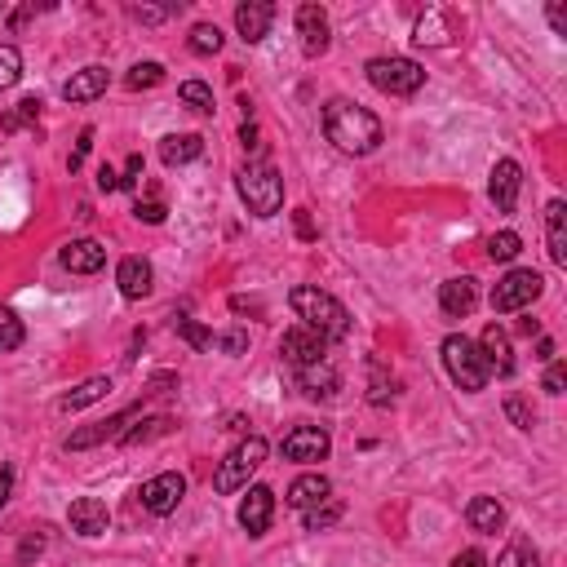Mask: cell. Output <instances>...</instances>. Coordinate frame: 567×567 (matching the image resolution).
<instances>
[{
  "label": "cell",
  "instance_id": "obj_1",
  "mask_svg": "<svg viewBox=\"0 0 567 567\" xmlns=\"http://www.w3.org/2000/svg\"><path fill=\"white\" fill-rule=\"evenodd\" d=\"M324 133L346 156H368V151H377L381 138H386V129H381V120L373 111L350 102V98H333L324 107Z\"/></svg>",
  "mask_w": 567,
  "mask_h": 567
},
{
  "label": "cell",
  "instance_id": "obj_2",
  "mask_svg": "<svg viewBox=\"0 0 567 567\" xmlns=\"http://www.w3.org/2000/svg\"><path fill=\"white\" fill-rule=\"evenodd\" d=\"M288 306H293V315L302 319V328L319 333L324 342H342V337H350V315L333 293H319L315 284H297L293 293H288Z\"/></svg>",
  "mask_w": 567,
  "mask_h": 567
},
{
  "label": "cell",
  "instance_id": "obj_3",
  "mask_svg": "<svg viewBox=\"0 0 567 567\" xmlns=\"http://www.w3.org/2000/svg\"><path fill=\"white\" fill-rule=\"evenodd\" d=\"M235 191L249 204L253 218H275V213L284 209V178H280V169L266 160L244 164V169L235 173Z\"/></svg>",
  "mask_w": 567,
  "mask_h": 567
},
{
  "label": "cell",
  "instance_id": "obj_4",
  "mask_svg": "<svg viewBox=\"0 0 567 567\" xmlns=\"http://www.w3.org/2000/svg\"><path fill=\"white\" fill-rule=\"evenodd\" d=\"M443 368H448V377L457 381L466 395H479L483 386H488V364H483V350L479 342H470V337H461V333H452V337H443Z\"/></svg>",
  "mask_w": 567,
  "mask_h": 567
},
{
  "label": "cell",
  "instance_id": "obj_5",
  "mask_svg": "<svg viewBox=\"0 0 567 567\" xmlns=\"http://www.w3.org/2000/svg\"><path fill=\"white\" fill-rule=\"evenodd\" d=\"M266 439L262 435H249L244 443H235L231 452H226V461L218 470H213V488L222 492V497H231V492H240V488H249V479L257 474V466L266 461Z\"/></svg>",
  "mask_w": 567,
  "mask_h": 567
},
{
  "label": "cell",
  "instance_id": "obj_6",
  "mask_svg": "<svg viewBox=\"0 0 567 567\" xmlns=\"http://www.w3.org/2000/svg\"><path fill=\"white\" fill-rule=\"evenodd\" d=\"M368 80H373V89H381L390 98H412L426 85V67L412 63V58H373L368 63Z\"/></svg>",
  "mask_w": 567,
  "mask_h": 567
},
{
  "label": "cell",
  "instance_id": "obj_7",
  "mask_svg": "<svg viewBox=\"0 0 567 567\" xmlns=\"http://www.w3.org/2000/svg\"><path fill=\"white\" fill-rule=\"evenodd\" d=\"M541 293H545V280L536 271H510L505 280H497V288H492V311L514 315V311H523V306H532Z\"/></svg>",
  "mask_w": 567,
  "mask_h": 567
},
{
  "label": "cell",
  "instance_id": "obj_8",
  "mask_svg": "<svg viewBox=\"0 0 567 567\" xmlns=\"http://www.w3.org/2000/svg\"><path fill=\"white\" fill-rule=\"evenodd\" d=\"M138 497H142V510L164 519V514H173L182 505V497H187V479H182L178 470H164V474H156V479L142 483Z\"/></svg>",
  "mask_w": 567,
  "mask_h": 567
},
{
  "label": "cell",
  "instance_id": "obj_9",
  "mask_svg": "<svg viewBox=\"0 0 567 567\" xmlns=\"http://www.w3.org/2000/svg\"><path fill=\"white\" fill-rule=\"evenodd\" d=\"M333 452V439H328L324 426H297L293 435H284V457L297 461V466H311V461H324Z\"/></svg>",
  "mask_w": 567,
  "mask_h": 567
},
{
  "label": "cell",
  "instance_id": "obj_10",
  "mask_svg": "<svg viewBox=\"0 0 567 567\" xmlns=\"http://www.w3.org/2000/svg\"><path fill=\"white\" fill-rule=\"evenodd\" d=\"M280 355L293 368H311V364H324L328 342L319 333H311V328H288V333L280 337Z\"/></svg>",
  "mask_w": 567,
  "mask_h": 567
},
{
  "label": "cell",
  "instance_id": "obj_11",
  "mask_svg": "<svg viewBox=\"0 0 567 567\" xmlns=\"http://www.w3.org/2000/svg\"><path fill=\"white\" fill-rule=\"evenodd\" d=\"M519 191H523V164L519 160H497L492 164L488 195H492V204H497V213H514Z\"/></svg>",
  "mask_w": 567,
  "mask_h": 567
},
{
  "label": "cell",
  "instance_id": "obj_12",
  "mask_svg": "<svg viewBox=\"0 0 567 567\" xmlns=\"http://www.w3.org/2000/svg\"><path fill=\"white\" fill-rule=\"evenodd\" d=\"M297 36H302V49L311 58L328 54L333 45V27H328V14L319 5H297Z\"/></svg>",
  "mask_w": 567,
  "mask_h": 567
},
{
  "label": "cell",
  "instance_id": "obj_13",
  "mask_svg": "<svg viewBox=\"0 0 567 567\" xmlns=\"http://www.w3.org/2000/svg\"><path fill=\"white\" fill-rule=\"evenodd\" d=\"M271 519H275V492L262 488V483H253L249 497L240 501V528L249 532V536H266Z\"/></svg>",
  "mask_w": 567,
  "mask_h": 567
},
{
  "label": "cell",
  "instance_id": "obj_14",
  "mask_svg": "<svg viewBox=\"0 0 567 567\" xmlns=\"http://www.w3.org/2000/svg\"><path fill=\"white\" fill-rule=\"evenodd\" d=\"M67 523H71V532L76 536H107L111 528V514H107V505H102L98 497H80V501H71V510H67Z\"/></svg>",
  "mask_w": 567,
  "mask_h": 567
},
{
  "label": "cell",
  "instance_id": "obj_15",
  "mask_svg": "<svg viewBox=\"0 0 567 567\" xmlns=\"http://www.w3.org/2000/svg\"><path fill=\"white\" fill-rule=\"evenodd\" d=\"M479 350H483V364H488V373L497 377H510L514 373V350H510V333H505L501 324H488L479 337Z\"/></svg>",
  "mask_w": 567,
  "mask_h": 567
},
{
  "label": "cell",
  "instance_id": "obj_16",
  "mask_svg": "<svg viewBox=\"0 0 567 567\" xmlns=\"http://www.w3.org/2000/svg\"><path fill=\"white\" fill-rule=\"evenodd\" d=\"M275 23V5L271 0H249V5L235 9V32H240L249 45H257V40H266V32H271Z\"/></svg>",
  "mask_w": 567,
  "mask_h": 567
},
{
  "label": "cell",
  "instance_id": "obj_17",
  "mask_svg": "<svg viewBox=\"0 0 567 567\" xmlns=\"http://www.w3.org/2000/svg\"><path fill=\"white\" fill-rule=\"evenodd\" d=\"M107 85H111L107 67H80V71H71V80L63 85V98L67 102H94V98L107 94Z\"/></svg>",
  "mask_w": 567,
  "mask_h": 567
},
{
  "label": "cell",
  "instance_id": "obj_18",
  "mask_svg": "<svg viewBox=\"0 0 567 567\" xmlns=\"http://www.w3.org/2000/svg\"><path fill=\"white\" fill-rule=\"evenodd\" d=\"M133 417H138V408H125L120 417L102 421V426H94V430H76V435L67 439V452H85V448H98V443H107V439H125V426Z\"/></svg>",
  "mask_w": 567,
  "mask_h": 567
},
{
  "label": "cell",
  "instance_id": "obj_19",
  "mask_svg": "<svg viewBox=\"0 0 567 567\" xmlns=\"http://www.w3.org/2000/svg\"><path fill=\"white\" fill-rule=\"evenodd\" d=\"M474 302H479V288H474L470 275H457V280L439 284V306H443V315L466 319V315L474 311Z\"/></svg>",
  "mask_w": 567,
  "mask_h": 567
},
{
  "label": "cell",
  "instance_id": "obj_20",
  "mask_svg": "<svg viewBox=\"0 0 567 567\" xmlns=\"http://www.w3.org/2000/svg\"><path fill=\"white\" fill-rule=\"evenodd\" d=\"M63 266L71 275H94L107 266V249H102L98 240H71L63 249Z\"/></svg>",
  "mask_w": 567,
  "mask_h": 567
},
{
  "label": "cell",
  "instance_id": "obj_21",
  "mask_svg": "<svg viewBox=\"0 0 567 567\" xmlns=\"http://www.w3.org/2000/svg\"><path fill=\"white\" fill-rule=\"evenodd\" d=\"M151 262H142V257H125V262L116 266V284H120V293L129 297V302H142V297L151 293Z\"/></svg>",
  "mask_w": 567,
  "mask_h": 567
},
{
  "label": "cell",
  "instance_id": "obj_22",
  "mask_svg": "<svg viewBox=\"0 0 567 567\" xmlns=\"http://www.w3.org/2000/svg\"><path fill=\"white\" fill-rule=\"evenodd\" d=\"M333 497V483L324 479V474H297L293 483H288V505L293 510H311V505L328 501Z\"/></svg>",
  "mask_w": 567,
  "mask_h": 567
},
{
  "label": "cell",
  "instance_id": "obj_23",
  "mask_svg": "<svg viewBox=\"0 0 567 567\" xmlns=\"http://www.w3.org/2000/svg\"><path fill=\"white\" fill-rule=\"evenodd\" d=\"M297 386H302V395H311V399H333L337 386H342V377H337V368L324 359V364L297 368Z\"/></svg>",
  "mask_w": 567,
  "mask_h": 567
},
{
  "label": "cell",
  "instance_id": "obj_24",
  "mask_svg": "<svg viewBox=\"0 0 567 567\" xmlns=\"http://www.w3.org/2000/svg\"><path fill=\"white\" fill-rule=\"evenodd\" d=\"M200 156H204V138H200V133H169V138L160 142V160L169 164V169H182V164H191Z\"/></svg>",
  "mask_w": 567,
  "mask_h": 567
},
{
  "label": "cell",
  "instance_id": "obj_25",
  "mask_svg": "<svg viewBox=\"0 0 567 567\" xmlns=\"http://www.w3.org/2000/svg\"><path fill=\"white\" fill-rule=\"evenodd\" d=\"M545 240H550L554 266H567V204L563 200L545 204Z\"/></svg>",
  "mask_w": 567,
  "mask_h": 567
},
{
  "label": "cell",
  "instance_id": "obj_26",
  "mask_svg": "<svg viewBox=\"0 0 567 567\" xmlns=\"http://www.w3.org/2000/svg\"><path fill=\"white\" fill-rule=\"evenodd\" d=\"M466 519H470V528L474 532H483V536H497L505 528V505L497 497H474L466 505Z\"/></svg>",
  "mask_w": 567,
  "mask_h": 567
},
{
  "label": "cell",
  "instance_id": "obj_27",
  "mask_svg": "<svg viewBox=\"0 0 567 567\" xmlns=\"http://www.w3.org/2000/svg\"><path fill=\"white\" fill-rule=\"evenodd\" d=\"M107 395H111V377H89V381H80L76 390H67V395L58 399V412H63V417H71V412L98 404V399H107Z\"/></svg>",
  "mask_w": 567,
  "mask_h": 567
},
{
  "label": "cell",
  "instance_id": "obj_28",
  "mask_svg": "<svg viewBox=\"0 0 567 567\" xmlns=\"http://www.w3.org/2000/svg\"><path fill=\"white\" fill-rule=\"evenodd\" d=\"M497 567H541V554H536V545L528 536H514V541L501 550Z\"/></svg>",
  "mask_w": 567,
  "mask_h": 567
},
{
  "label": "cell",
  "instance_id": "obj_29",
  "mask_svg": "<svg viewBox=\"0 0 567 567\" xmlns=\"http://www.w3.org/2000/svg\"><path fill=\"white\" fill-rule=\"evenodd\" d=\"M306 514V532H324V528H333L337 519H342V501L337 497H328V501H319V505H311V510H302Z\"/></svg>",
  "mask_w": 567,
  "mask_h": 567
},
{
  "label": "cell",
  "instance_id": "obj_30",
  "mask_svg": "<svg viewBox=\"0 0 567 567\" xmlns=\"http://www.w3.org/2000/svg\"><path fill=\"white\" fill-rule=\"evenodd\" d=\"M178 98L187 102L191 111H200V116H213V89L204 85V80H182V85H178Z\"/></svg>",
  "mask_w": 567,
  "mask_h": 567
},
{
  "label": "cell",
  "instance_id": "obj_31",
  "mask_svg": "<svg viewBox=\"0 0 567 567\" xmlns=\"http://www.w3.org/2000/svg\"><path fill=\"white\" fill-rule=\"evenodd\" d=\"M173 333H178L191 350H213V342H218V337H213L204 324H195V319H173Z\"/></svg>",
  "mask_w": 567,
  "mask_h": 567
},
{
  "label": "cell",
  "instance_id": "obj_32",
  "mask_svg": "<svg viewBox=\"0 0 567 567\" xmlns=\"http://www.w3.org/2000/svg\"><path fill=\"white\" fill-rule=\"evenodd\" d=\"M23 337H27L23 319L9 311V306H0V350H18L23 346Z\"/></svg>",
  "mask_w": 567,
  "mask_h": 567
},
{
  "label": "cell",
  "instance_id": "obj_33",
  "mask_svg": "<svg viewBox=\"0 0 567 567\" xmlns=\"http://www.w3.org/2000/svg\"><path fill=\"white\" fill-rule=\"evenodd\" d=\"M218 49H222L218 23H195L191 27V54H218Z\"/></svg>",
  "mask_w": 567,
  "mask_h": 567
},
{
  "label": "cell",
  "instance_id": "obj_34",
  "mask_svg": "<svg viewBox=\"0 0 567 567\" xmlns=\"http://www.w3.org/2000/svg\"><path fill=\"white\" fill-rule=\"evenodd\" d=\"M519 249H523L519 231H501V235H492V240H488V257H492V262H514Z\"/></svg>",
  "mask_w": 567,
  "mask_h": 567
},
{
  "label": "cell",
  "instance_id": "obj_35",
  "mask_svg": "<svg viewBox=\"0 0 567 567\" xmlns=\"http://www.w3.org/2000/svg\"><path fill=\"white\" fill-rule=\"evenodd\" d=\"M18 76H23V54L14 45H0V89L18 85Z\"/></svg>",
  "mask_w": 567,
  "mask_h": 567
},
{
  "label": "cell",
  "instance_id": "obj_36",
  "mask_svg": "<svg viewBox=\"0 0 567 567\" xmlns=\"http://www.w3.org/2000/svg\"><path fill=\"white\" fill-rule=\"evenodd\" d=\"M160 80H164V67H160V63H138V67H133L129 76H125V85H129V89H156Z\"/></svg>",
  "mask_w": 567,
  "mask_h": 567
},
{
  "label": "cell",
  "instance_id": "obj_37",
  "mask_svg": "<svg viewBox=\"0 0 567 567\" xmlns=\"http://www.w3.org/2000/svg\"><path fill=\"white\" fill-rule=\"evenodd\" d=\"M169 426H173L169 417H151V421H142L138 430H125V439H120V443H129V448H133V443H147V439L164 435V430H169Z\"/></svg>",
  "mask_w": 567,
  "mask_h": 567
},
{
  "label": "cell",
  "instance_id": "obj_38",
  "mask_svg": "<svg viewBox=\"0 0 567 567\" xmlns=\"http://www.w3.org/2000/svg\"><path fill=\"white\" fill-rule=\"evenodd\" d=\"M505 417H510L519 430H532V426H536V412H532L528 404H523L519 395H510V399H505Z\"/></svg>",
  "mask_w": 567,
  "mask_h": 567
},
{
  "label": "cell",
  "instance_id": "obj_39",
  "mask_svg": "<svg viewBox=\"0 0 567 567\" xmlns=\"http://www.w3.org/2000/svg\"><path fill=\"white\" fill-rule=\"evenodd\" d=\"M567 390V364L563 359H550V368H545V395H563Z\"/></svg>",
  "mask_w": 567,
  "mask_h": 567
},
{
  "label": "cell",
  "instance_id": "obj_40",
  "mask_svg": "<svg viewBox=\"0 0 567 567\" xmlns=\"http://www.w3.org/2000/svg\"><path fill=\"white\" fill-rule=\"evenodd\" d=\"M36 116H40V98H23L14 116H5V129H18V125H27V120H36Z\"/></svg>",
  "mask_w": 567,
  "mask_h": 567
},
{
  "label": "cell",
  "instance_id": "obj_41",
  "mask_svg": "<svg viewBox=\"0 0 567 567\" xmlns=\"http://www.w3.org/2000/svg\"><path fill=\"white\" fill-rule=\"evenodd\" d=\"M133 213H138V222H147V226H160L164 222V204L160 200H147V204H133Z\"/></svg>",
  "mask_w": 567,
  "mask_h": 567
},
{
  "label": "cell",
  "instance_id": "obj_42",
  "mask_svg": "<svg viewBox=\"0 0 567 567\" xmlns=\"http://www.w3.org/2000/svg\"><path fill=\"white\" fill-rule=\"evenodd\" d=\"M213 346H222L226 355H244V350H249V333H240V328H235V333H222Z\"/></svg>",
  "mask_w": 567,
  "mask_h": 567
},
{
  "label": "cell",
  "instance_id": "obj_43",
  "mask_svg": "<svg viewBox=\"0 0 567 567\" xmlns=\"http://www.w3.org/2000/svg\"><path fill=\"white\" fill-rule=\"evenodd\" d=\"M169 14L173 5H133V18H142V23H164Z\"/></svg>",
  "mask_w": 567,
  "mask_h": 567
},
{
  "label": "cell",
  "instance_id": "obj_44",
  "mask_svg": "<svg viewBox=\"0 0 567 567\" xmlns=\"http://www.w3.org/2000/svg\"><path fill=\"white\" fill-rule=\"evenodd\" d=\"M89 147H94V129H85L80 133V142H76V151H71V160H67V169L76 173L80 164H85V156H89Z\"/></svg>",
  "mask_w": 567,
  "mask_h": 567
},
{
  "label": "cell",
  "instance_id": "obj_45",
  "mask_svg": "<svg viewBox=\"0 0 567 567\" xmlns=\"http://www.w3.org/2000/svg\"><path fill=\"white\" fill-rule=\"evenodd\" d=\"M545 18H550L554 36H567V9L563 5H550V9H545Z\"/></svg>",
  "mask_w": 567,
  "mask_h": 567
},
{
  "label": "cell",
  "instance_id": "obj_46",
  "mask_svg": "<svg viewBox=\"0 0 567 567\" xmlns=\"http://www.w3.org/2000/svg\"><path fill=\"white\" fill-rule=\"evenodd\" d=\"M98 191H120V173L111 169V164H102L98 169Z\"/></svg>",
  "mask_w": 567,
  "mask_h": 567
},
{
  "label": "cell",
  "instance_id": "obj_47",
  "mask_svg": "<svg viewBox=\"0 0 567 567\" xmlns=\"http://www.w3.org/2000/svg\"><path fill=\"white\" fill-rule=\"evenodd\" d=\"M452 567H488V559H483V550H461Z\"/></svg>",
  "mask_w": 567,
  "mask_h": 567
},
{
  "label": "cell",
  "instance_id": "obj_48",
  "mask_svg": "<svg viewBox=\"0 0 567 567\" xmlns=\"http://www.w3.org/2000/svg\"><path fill=\"white\" fill-rule=\"evenodd\" d=\"M142 178V156H129L125 164V173H120V187H133V182Z\"/></svg>",
  "mask_w": 567,
  "mask_h": 567
},
{
  "label": "cell",
  "instance_id": "obj_49",
  "mask_svg": "<svg viewBox=\"0 0 567 567\" xmlns=\"http://www.w3.org/2000/svg\"><path fill=\"white\" fill-rule=\"evenodd\" d=\"M293 222H297V235H302V240H315V222H311V213L297 209V213H293Z\"/></svg>",
  "mask_w": 567,
  "mask_h": 567
},
{
  "label": "cell",
  "instance_id": "obj_50",
  "mask_svg": "<svg viewBox=\"0 0 567 567\" xmlns=\"http://www.w3.org/2000/svg\"><path fill=\"white\" fill-rule=\"evenodd\" d=\"M240 142H244V151H262V138H257V125H244V129H240Z\"/></svg>",
  "mask_w": 567,
  "mask_h": 567
},
{
  "label": "cell",
  "instance_id": "obj_51",
  "mask_svg": "<svg viewBox=\"0 0 567 567\" xmlns=\"http://www.w3.org/2000/svg\"><path fill=\"white\" fill-rule=\"evenodd\" d=\"M9 492H14V474L9 470H0V510L9 505Z\"/></svg>",
  "mask_w": 567,
  "mask_h": 567
},
{
  "label": "cell",
  "instance_id": "obj_52",
  "mask_svg": "<svg viewBox=\"0 0 567 567\" xmlns=\"http://www.w3.org/2000/svg\"><path fill=\"white\" fill-rule=\"evenodd\" d=\"M536 359H545V364L554 359V342H550V337H541V342H536Z\"/></svg>",
  "mask_w": 567,
  "mask_h": 567
},
{
  "label": "cell",
  "instance_id": "obj_53",
  "mask_svg": "<svg viewBox=\"0 0 567 567\" xmlns=\"http://www.w3.org/2000/svg\"><path fill=\"white\" fill-rule=\"evenodd\" d=\"M519 333H523V337H541V324H536V319H523Z\"/></svg>",
  "mask_w": 567,
  "mask_h": 567
}]
</instances>
